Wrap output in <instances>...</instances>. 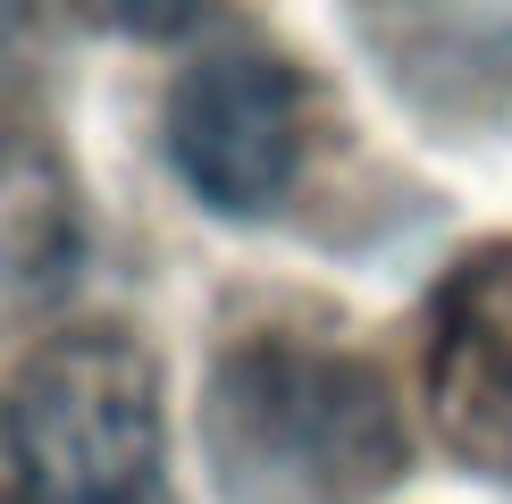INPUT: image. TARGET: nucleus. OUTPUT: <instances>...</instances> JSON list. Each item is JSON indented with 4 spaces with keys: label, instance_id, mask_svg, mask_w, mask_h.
Here are the masks:
<instances>
[{
    "label": "nucleus",
    "instance_id": "f257e3e1",
    "mask_svg": "<svg viewBox=\"0 0 512 504\" xmlns=\"http://www.w3.org/2000/svg\"><path fill=\"white\" fill-rule=\"evenodd\" d=\"M202 446L227 504H370L412 462L387 378L311 336H244L219 353Z\"/></svg>",
    "mask_w": 512,
    "mask_h": 504
},
{
    "label": "nucleus",
    "instance_id": "7ed1b4c3",
    "mask_svg": "<svg viewBox=\"0 0 512 504\" xmlns=\"http://www.w3.org/2000/svg\"><path fill=\"white\" fill-rule=\"evenodd\" d=\"M311 93L261 42H219L168 93V160L219 219H269L303 177Z\"/></svg>",
    "mask_w": 512,
    "mask_h": 504
},
{
    "label": "nucleus",
    "instance_id": "423d86ee",
    "mask_svg": "<svg viewBox=\"0 0 512 504\" xmlns=\"http://www.w3.org/2000/svg\"><path fill=\"white\" fill-rule=\"evenodd\" d=\"M202 9L210 0H84V17L110 26V34H126V42H168V34L194 26Z\"/></svg>",
    "mask_w": 512,
    "mask_h": 504
},
{
    "label": "nucleus",
    "instance_id": "f03ea898",
    "mask_svg": "<svg viewBox=\"0 0 512 504\" xmlns=\"http://www.w3.org/2000/svg\"><path fill=\"white\" fill-rule=\"evenodd\" d=\"M9 504H168L160 362L126 328H68L0 395Z\"/></svg>",
    "mask_w": 512,
    "mask_h": 504
},
{
    "label": "nucleus",
    "instance_id": "39448f33",
    "mask_svg": "<svg viewBox=\"0 0 512 504\" xmlns=\"http://www.w3.org/2000/svg\"><path fill=\"white\" fill-rule=\"evenodd\" d=\"M84 269V202L42 135L0 126V328L68 303Z\"/></svg>",
    "mask_w": 512,
    "mask_h": 504
},
{
    "label": "nucleus",
    "instance_id": "20e7f679",
    "mask_svg": "<svg viewBox=\"0 0 512 504\" xmlns=\"http://www.w3.org/2000/svg\"><path fill=\"white\" fill-rule=\"evenodd\" d=\"M429 420L471 471L512 479V244H479L429 294Z\"/></svg>",
    "mask_w": 512,
    "mask_h": 504
}]
</instances>
